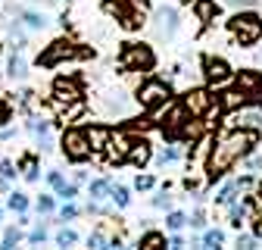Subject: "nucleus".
Listing matches in <instances>:
<instances>
[{
  "label": "nucleus",
  "instance_id": "nucleus-1",
  "mask_svg": "<svg viewBox=\"0 0 262 250\" xmlns=\"http://www.w3.org/2000/svg\"><path fill=\"white\" fill-rule=\"evenodd\" d=\"M259 141V132L256 129H237L231 135H222L212 150H209V160H206V172H209V181H219L228 169H231L241 156L250 153V147H256Z\"/></svg>",
  "mask_w": 262,
  "mask_h": 250
},
{
  "label": "nucleus",
  "instance_id": "nucleus-2",
  "mask_svg": "<svg viewBox=\"0 0 262 250\" xmlns=\"http://www.w3.org/2000/svg\"><path fill=\"white\" fill-rule=\"evenodd\" d=\"M228 28H231V35H234L237 44H256L262 38V16L253 13V10L237 13V16H231Z\"/></svg>",
  "mask_w": 262,
  "mask_h": 250
},
{
  "label": "nucleus",
  "instance_id": "nucleus-3",
  "mask_svg": "<svg viewBox=\"0 0 262 250\" xmlns=\"http://www.w3.org/2000/svg\"><path fill=\"white\" fill-rule=\"evenodd\" d=\"M59 147H62V153H66V160H72V163H84V160H91V144H88L84 129H66Z\"/></svg>",
  "mask_w": 262,
  "mask_h": 250
},
{
  "label": "nucleus",
  "instance_id": "nucleus-4",
  "mask_svg": "<svg viewBox=\"0 0 262 250\" xmlns=\"http://www.w3.org/2000/svg\"><path fill=\"white\" fill-rule=\"evenodd\" d=\"M169 97H172V88L162 81V78H150V81H144L141 91H138V103H141L144 110H159V107H166Z\"/></svg>",
  "mask_w": 262,
  "mask_h": 250
},
{
  "label": "nucleus",
  "instance_id": "nucleus-5",
  "mask_svg": "<svg viewBox=\"0 0 262 250\" xmlns=\"http://www.w3.org/2000/svg\"><path fill=\"white\" fill-rule=\"evenodd\" d=\"M119 62H122L125 69L147 72V69H153L156 56H153V50H150L147 44H125V47H122V56H119Z\"/></svg>",
  "mask_w": 262,
  "mask_h": 250
},
{
  "label": "nucleus",
  "instance_id": "nucleus-6",
  "mask_svg": "<svg viewBox=\"0 0 262 250\" xmlns=\"http://www.w3.org/2000/svg\"><path fill=\"white\" fill-rule=\"evenodd\" d=\"M88 50H78V44H72V41H53L41 56H38V62H41V66L44 69H53V66H59V62L62 59H75V56H84Z\"/></svg>",
  "mask_w": 262,
  "mask_h": 250
},
{
  "label": "nucleus",
  "instance_id": "nucleus-7",
  "mask_svg": "<svg viewBox=\"0 0 262 250\" xmlns=\"http://www.w3.org/2000/svg\"><path fill=\"white\" fill-rule=\"evenodd\" d=\"M184 110H187V116L190 119H203V116H209L212 113V107H215V100H212V94L206 91V88H190L187 94H184Z\"/></svg>",
  "mask_w": 262,
  "mask_h": 250
},
{
  "label": "nucleus",
  "instance_id": "nucleus-8",
  "mask_svg": "<svg viewBox=\"0 0 262 250\" xmlns=\"http://www.w3.org/2000/svg\"><path fill=\"white\" fill-rule=\"evenodd\" d=\"M153 28H156V38H175V31L181 28V22H178V10L175 7H159L156 13H153Z\"/></svg>",
  "mask_w": 262,
  "mask_h": 250
},
{
  "label": "nucleus",
  "instance_id": "nucleus-9",
  "mask_svg": "<svg viewBox=\"0 0 262 250\" xmlns=\"http://www.w3.org/2000/svg\"><path fill=\"white\" fill-rule=\"evenodd\" d=\"M159 122H162V132H166L169 138H178V135H181V129H184V122H190V116H187L184 103H172V107H169V113L162 116Z\"/></svg>",
  "mask_w": 262,
  "mask_h": 250
},
{
  "label": "nucleus",
  "instance_id": "nucleus-10",
  "mask_svg": "<svg viewBox=\"0 0 262 250\" xmlns=\"http://www.w3.org/2000/svg\"><path fill=\"white\" fill-rule=\"evenodd\" d=\"M128 150H131V135L125 129L119 132H110V141H106V156L113 163H125L128 160Z\"/></svg>",
  "mask_w": 262,
  "mask_h": 250
},
{
  "label": "nucleus",
  "instance_id": "nucleus-11",
  "mask_svg": "<svg viewBox=\"0 0 262 250\" xmlns=\"http://www.w3.org/2000/svg\"><path fill=\"white\" fill-rule=\"evenodd\" d=\"M203 75H206V81L215 88V85H225L228 78H231V66H228L222 56H206V59H203Z\"/></svg>",
  "mask_w": 262,
  "mask_h": 250
},
{
  "label": "nucleus",
  "instance_id": "nucleus-12",
  "mask_svg": "<svg viewBox=\"0 0 262 250\" xmlns=\"http://www.w3.org/2000/svg\"><path fill=\"white\" fill-rule=\"evenodd\" d=\"M53 97H56V103H75V100H81V85L75 78H56Z\"/></svg>",
  "mask_w": 262,
  "mask_h": 250
},
{
  "label": "nucleus",
  "instance_id": "nucleus-13",
  "mask_svg": "<svg viewBox=\"0 0 262 250\" xmlns=\"http://www.w3.org/2000/svg\"><path fill=\"white\" fill-rule=\"evenodd\" d=\"M234 81H237V88L247 94V97H256V94H262V75H259V72H241Z\"/></svg>",
  "mask_w": 262,
  "mask_h": 250
},
{
  "label": "nucleus",
  "instance_id": "nucleus-14",
  "mask_svg": "<svg viewBox=\"0 0 262 250\" xmlns=\"http://www.w3.org/2000/svg\"><path fill=\"white\" fill-rule=\"evenodd\" d=\"M84 135H88L91 153H94V150H106V141H110V129H103V125H88V129H84Z\"/></svg>",
  "mask_w": 262,
  "mask_h": 250
},
{
  "label": "nucleus",
  "instance_id": "nucleus-15",
  "mask_svg": "<svg viewBox=\"0 0 262 250\" xmlns=\"http://www.w3.org/2000/svg\"><path fill=\"white\" fill-rule=\"evenodd\" d=\"M259 122H262L259 110H250V113H234V116H228V125H231V129H259Z\"/></svg>",
  "mask_w": 262,
  "mask_h": 250
},
{
  "label": "nucleus",
  "instance_id": "nucleus-16",
  "mask_svg": "<svg viewBox=\"0 0 262 250\" xmlns=\"http://www.w3.org/2000/svg\"><path fill=\"white\" fill-rule=\"evenodd\" d=\"M128 160L135 163V166H144V163H150V144H147V141H131Z\"/></svg>",
  "mask_w": 262,
  "mask_h": 250
},
{
  "label": "nucleus",
  "instance_id": "nucleus-17",
  "mask_svg": "<svg viewBox=\"0 0 262 250\" xmlns=\"http://www.w3.org/2000/svg\"><path fill=\"white\" fill-rule=\"evenodd\" d=\"M7 75H10L13 81H22V78L28 75V62H25L19 53H13V56H10V62H7Z\"/></svg>",
  "mask_w": 262,
  "mask_h": 250
},
{
  "label": "nucleus",
  "instance_id": "nucleus-18",
  "mask_svg": "<svg viewBox=\"0 0 262 250\" xmlns=\"http://www.w3.org/2000/svg\"><path fill=\"white\" fill-rule=\"evenodd\" d=\"M19 16H22V22H25L31 31H44V28H47V16L38 13V10H22Z\"/></svg>",
  "mask_w": 262,
  "mask_h": 250
},
{
  "label": "nucleus",
  "instance_id": "nucleus-19",
  "mask_svg": "<svg viewBox=\"0 0 262 250\" xmlns=\"http://www.w3.org/2000/svg\"><path fill=\"white\" fill-rule=\"evenodd\" d=\"M247 100H250L247 94H244L241 88H234V91H228L225 97H222V103H219V107H222V110H237V107H244Z\"/></svg>",
  "mask_w": 262,
  "mask_h": 250
},
{
  "label": "nucleus",
  "instance_id": "nucleus-20",
  "mask_svg": "<svg viewBox=\"0 0 262 250\" xmlns=\"http://www.w3.org/2000/svg\"><path fill=\"white\" fill-rule=\"evenodd\" d=\"M193 13H196V19H200V22H212L215 4H212V0H196V4H193Z\"/></svg>",
  "mask_w": 262,
  "mask_h": 250
},
{
  "label": "nucleus",
  "instance_id": "nucleus-21",
  "mask_svg": "<svg viewBox=\"0 0 262 250\" xmlns=\"http://www.w3.org/2000/svg\"><path fill=\"white\" fill-rule=\"evenodd\" d=\"M144 250H156V247H166V235L162 232H147V235H141V241H138Z\"/></svg>",
  "mask_w": 262,
  "mask_h": 250
},
{
  "label": "nucleus",
  "instance_id": "nucleus-22",
  "mask_svg": "<svg viewBox=\"0 0 262 250\" xmlns=\"http://www.w3.org/2000/svg\"><path fill=\"white\" fill-rule=\"evenodd\" d=\"M237 191H241V181H231V184H225L222 191H219V197H215V200H219V203H225V206H231Z\"/></svg>",
  "mask_w": 262,
  "mask_h": 250
},
{
  "label": "nucleus",
  "instance_id": "nucleus-23",
  "mask_svg": "<svg viewBox=\"0 0 262 250\" xmlns=\"http://www.w3.org/2000/svg\"><path fill=\"white\" fill-rule=\"evenodd\" d=\"M106 191H110V181H106V178H97V181H91V187H88V194H91L94 200L106 197Z\"/></svg>",
  "mask_w": 262,
  "mask_h": 250
},
{
  "label": "nucleus",
  "instance_id": "nucleus-24",
  "mask_svg": "<svg viewBox=\"0 0 262 250\" xmlns=\"http://www.w3.org/2000/svg\"><path fill=\"white\" fill-rule=\"evenodd\" d=\"M19 166L25 169V178H28V181H38V166H35V156H22Z\"/></svg>",
  "mask_w": 262,
  "mask_h": 250
},
{
  "label": "nucleus",
  "instance_id": "nucleus-25",
  "mask_svg": "<svg viewBox=\"0 0 262 250\" xmlns=\"http://www.w3.org/2000/svg\"><path fill=\"white\" fill-rule=\"evenodd\" d=\"M75 241H78L75 228H59V232H56V244H59V247H72Z\"/></svg>",
  "mask_w": 262,
  "mask_h": 250
},
{
  "label": "nucleus",
  "instance_id": "nucleus-26",
  "mask_svg": "<svg viewBox=\"0 0 262 250\" xmlns=\"http://www.w3.org/2000/svg\"><path fill=\"white\" fill-rule=\"evenodd\" d=\"M10 210H13V213H25V210H28V197H25L22 191H13V194H10Z\"/></svg>",
  "mask_w": 262,
  "mask_h": 250
},
{
  "label": "nucleus",
  "instance_id": "nucleus-27",
  "mask_svg": "<svg viewBox=\"0 0 262 250\" xmlns=\"http://www.w3.org/2000/svg\"><path fill=\"white\" fill-rule=\"evenodd\" d=\"M178 156H181V153H178V147H162V150H159V156H156V163H159V166H166V163H175Z\"/></svg>",
  "mask_w": 262,
  "mask_h": 250
},
{
  "label": "nucleus",
  "instance_id": "nucleus-28",
  "mask_svg": "<svg viewBox=\"0 0 262 250\" xmlns=\"http://www.w3.org/2000/svg\"><path fill=\"white\" fill-rule=\"evenodd\" d=\"M166 225H169L172 232H181V228L187 225V216H184V213H169V219H166Z\"/></svg>",
  "mask_w": 262,
  "mask_h": 250
},
{
  "label": "nucleus",
  "instance_id": "nucleus-29",
  "mask_svg": "<svg viewBox=\"0 0 262 250\" xmlns=\"http://www.w3.org/2000/svg\"><path fill=\"white\" fill-rule=\"evenodd\" d=\"M222 241H225V235H222V228H209V232L203 235V244H206V247H219Z\"/></svg>",
  "mask_w": 262,
  "mask_h": 250
},
{
  "label": "nucleus",
  "instance_id": "nucleus-30",
  "mask_svg": "<svg viewBox=\"0 0 262 250\" xmlns=\"http://www.w3.org/2000/svg\"><path fill=\"white\" fill-rule=\"evenodd\" d=\"M110 194H113V200H116V206H128V191H125V187H113L110 184Z\"/></svg>",
  "mask_w": 262,
  "mask_h": 250
},
{
  "label": "nucleus",
  "instance_id": "nucleus-31",
  "mask_svg": "<svg viewBox=\"0 0 262 250\" xmlns=\"http://www.w3.org/2000/svg\"><path fill=\"white\" fill-rule=\"evenodd\" d=\"M19 241H22L19 228H7V232H4V247H16Z\"/></svg>",
  "mask_w": 262,
  "mask_h": 250
},
{
  "label": "nucleus",
  "instance_id": "nucleus-32",
  "mask_svg": "<svg viewBox=\"0 0 262 250\" xmlns=\"http://www.w3.org/2000/svg\"><path fill=\"white\" fill-rule=\"evenodd\" d=\"M28 241H31V244H44V241H47V228H44V225H38V228H31Z\"/></svg>",
  "mask_w": 262,
  "mask_h": 250
},
{
  "label": "nucleus",
  "instance_id": "nucleus-33",
  "mask_svg": "<svg viewBox=\"0 0 262 250\" xmlns=\"http://www.w3.org/2000/svg\"><path fill=\"white\" fill-rule=\"evenodd\" d=\"M47 181H50V187H53V191H59V187L66 184V178H62L56 169H50V172H47Z\"/></svg>",
  "mask_w": 262,
  "mask_h": 250
},
{
  "label": "nucleus",
  "instance_id": "nucleus-34",
  "mask_svg": "<svg viewBox=\"0 0 262 250\" xmlns=\"http://www.w3.org/2000/svg\"><path fill=\"white\" fill-rule=\"evenodd\" d=\"M128 7H131V13L144 16V13H147V7H150V0H128Z\"/></svg>",
  "mask_w": 262,
  "mask_h": 250
},
{
  "label": "nucleus",
  "instance_id": "nucleus-35",
  "mask_svg": "<svg viewBox=\"0 0 262 250\" xmlns=\"http://www.w3.org/2000/svg\"><path fill=\"white\" fill-rule=\"evenodd\" d=\"M38 213H44V216H47V213H53V197H47V194H44V197H38Z\"/></svg>",
  "mask_w": 262,
  "mask_h": 250
},
{
  "label": "nucleus",
  "instance_id": "nucleus-36",
  "mask_svg": "<svg viewBox=\"0 0 262 250\" xmlns=\"http://www.w3.org/2000/svg\"><path fill=\"white\" fill-rule=\"evenodd\" d=\"M56 194H59L62 200H72V197L78 194V187H75V184H62V187H59V191H56Z\"/></svg>",
  "mask_w": 262,
  "mask_h": 250
},
{
  "label": "nucleus",
  "instance_id": "nucleus-37",
  "mask_svg": "<svg viewBox=\"0 0 262 250\" xmlns=\"http://www.w3.org/2000/svg\"><path fill=\"white\" fill-rule=\"evenodd\" d=\"M88 247H110V241H106L100 232H94V235L88 238Z\"/></svg>",
  "mask_w": 262,
  "mask_h": 250
},
{
  "label": "nucleus",
  "instance_id": "nucleus-38",
  "mask_svg": "<svg viewBox=\"0 0 262 250\" xmlns=\"http://www.w3.org/2000/svg\"><path fill=\"white\" fill-rule=\"evenodd\" d=\"M135 187H138V191H150V187H153V175H138Z\"/></svg>",
  "mask_w": 262,
  "mask_h": 250
},
{
  "label": "nucleus",
  "instance_id": "nucleus-39",
  "mask_svg": "<svg viewBox=\"0 0 262 250\" xmlns=\"http://www.w3.org/2000/svg\"><path fill=\"white\" fill-rule=\"evenodd\" d=\"M169 203H172V197H169V194H166V191H159V194H156V197H153V206H159V210H166V206H169Z\"/></svg>",
  "mask_w": 262,
  "mask_h": 250
},
{
  "label": "nucleus",
  "instance_id": "nucleus-40",
  "mask_svg": "<svg viewBox=\"0 0 262 250\" xmlns=\"http://www.w3.org/2000/svg\"><path fill=\"white\" fill-rule=\"evenodd\" d=\"M0 175H4V178H13L16 172H13V163L10 160H0Z\"/></svg>",
  "mask_w": 262,
  "mask_h": 250
},
{
  "label": "nucleus",
  "instance_id": "nucleus-41",
  "mask_svg": "<svg viewBox=\"0 0 262 250\" xmlns=\"http://www.w3.org/2000/svg\"><path fill=\"white\" fill-rule=\"evenodd\" d=\"M75 216H78V210H75L72 203H66V206H62V222H66V219H75Z\"/></svg>",
  "mask_w": 262,
  "mask_h": 250
},
{
  "label": "nucleus",
  "instance_id": "nucleus-42",
  "mask_svg": "<svg viewBox=\"0 0 262 250\" xmlns=\"http://www.w3.org/2000/svg\"><path fill=\"white\" fill-rule=\"evenodd\" d=\"M190 225H193V228H203V225H206V222H203V213H200V210L193 213V219H190Z\"/></svg>",
  "mask_w": 262,
  "mask_h": 250
},
{
  "label": "nucleus",
  "instance_id": "nucleus-43",
  "mask_svg": "<svg viewBox=\"0 0 262 250\" xmlns=\"http://www.w3.org/2000/svg\"><path fill=\"white\" fill-rule=\"evenodd\" d=\"M247 169H250V172L262 169V160H259V156H250V160H247Z\"/></svg>",
  "mask_w": 262,
  "mask_h": 250
},
{
  "label": "nucleus",
  "instance_id": "nucleus-44",
  "mask_svg": "<svg viewBox=\"0 0 262 250\" xmlns=\"http://www.w3.org/2000/svg\"><path fill=\"white\" fill-rule=\"evenodd\" d=\"M10 119V107H7V100H0V125H4Z\"/></svg>",
  "mask_w": 262,
  "mask_h": 250
},
{
  "label": "nucleus",
  "instance_id": "nucleus-45",
  "mask_svg": "<svg viewBox=\"0 0 262 250\" xmlns=\"http://www.w3.org/2000/svg\"><path fill=\"white\" fill-rule=\"evenodd\" d=\"M256 241L250 238V235H237V247H253Z\"/></svg>",
  "mask_w": 262,
  "mask_h": 250
},
{
  "label": "nucleus",
  "instance_id": "nucleus-46",
  "mask_svg": "<svg viewBox=\"0 0 262 250\" xmlns=\"http://www.w3.org/2000/svg\"><path fill=\"white\" fill-rule=\"evenodd\" d=\"M13 135H16V129H4V132H0V138H4V141H10Z\"/></svg>",
  "mask_w": 262,
  "mask_h": 250
},
{
  "label": "nucleus",
  "instance_id": "nucleus-47",
  "mask_svg": "<svg viewBox=\"0 0 262 250\" xmlns=\"http://www.w3.org/2000/svg\"><path fill=\"white\" fill-rule=\"evenodd\" d=\"M228 4H231V7H247L250 0H228Z\"/></svg>",
  "mask_w": 262,
  "mask_h": 250
},
{
  "label": "nucleus",
  "instance_id": "nucleus-48",
  "mask_svg": "<svg viewBox=\"0 0 262 250\" xmlns=\"http://www.w3.org/2000/svg\"><path fill=\"white\" fill-rule=\"evenodd\" d=\"M0 191H10V181L7 178H0Z\"/></svg>",
  "mask_w": 262,
  "mask_h": 250
},
{
  "label": "nucleus",
  "instance_id": "nucleus-49",
  "mask_svg": "<svg viewBox=\"0 0 262 250\" xmlns=\"http://www.w3.org/2000/svg\"><path fill=\"white\" fill-rule=\"evenodd\" d=\"M0 216H4V210H0Z\"/></svg>",
  "mask_w": 262,
  "mask_h": 250
}]
</instances>
